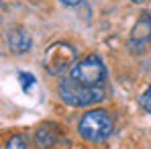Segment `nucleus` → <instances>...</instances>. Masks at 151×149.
<instances>
[{
    "label": "nucleus",
    "instance_id": "nucleus-1",
    "mask_svg": "<svg viewBox=\"0 0 151 149\" xmlns=\"http://www.w3.org/2000/svg\"><path fill=\"white\" fill-rule=\"evenodd\" d=\"M57 92H59V98L74 108H86V106L98 104L106 98V90L102 86H84V84L74 82L72 78L63 80L59 84Z\"/></svg>",
    "mask_w": 151,
    "mask_h": 149
},
{
    "label": "nucleus",
    "instance_id": "nucleus-2",
    "mask_svg": "<svg viewBox=\"0 0 151 149\" xmlns=\"http://www.w3.org/2000/svg\"><path fill=\"white\" fill-rule=\"evenodd\" d=\"M78 131L82 135V139L90 141V143H98L110 137L112 133V119L106 110L100 108H94V110H88L78 125Z\"/></svg>",
    "mask_w": 151,
    "mask_h": 149
},
{
    "label": "nucleus",
    "instance_id": "nucleus-3",
    "mask_svg": "<svg viewBox=\"0 0 151 149\" xmlns=\"http://www.w3.org/2000/svg\"><path fill=\"white\" fill-rule=\"evenodd\" d=\"M70 78L84 86H102V82L106 80V68L98 55H88L72 66Z\"/></svg>",
    "mask_w": 151,
    "mask_h": 149
},
{
    "label": "nucleus",
    "instance_id": "nucleus-4",
    "mask_svg": "<svg viewBox=\"0 0 151 149\" xmlns=\"http://www.w3.org/2000/svg\"><path fill=\"white\" fill-rule=\"evenodd\" d=\"M76 57H78V51L70 43H53L45 51L43 66L51 76H59L72 70V66L76 63Z\"/></svg>",
    "mask_w": 151,
    "mask_h": 149
},
{
    "label": "nucleus",
    "instance_id": "nucleus-5",
    "mask_svg": "<svg viewBox=\"0 0 151 149\" xmlns=\"http://www.w3.org/2000/svg\"><path fill=\"white\" fill-rule=\"evenodd\" d=\"M6 41H8V49L14 55H23L27 51H31V47H33V39L25 29H10Z\"/></svg>",
    "mask_w": 151,
    "mask_h": 149
},
{
    "label": "nucleus",
    "instance_id": "nucleus-6",
    "mask_svg": "<svg viewBox=\"0 0 151 149\" xmlns=\"http://www.w3.org/2000/svg\"><path fill=\"white\" fill-rule=\"evenodd\" d=\"M151 37V21L149 17L145 14L143 19H139V23L135 25V29H133V35H131V45L135 47V51H143V47H145V43L149 41Z\"/></svg>",
    "mask_w": 151,
    "mask_h": 149
},
{
    "label": "nucleus",
    "instance_id": "nucleus-7",
    "mask_svg": "<svg viewBox=\"0 0 151 149\" xmlns=\"http://www.w3.org/2000/svg\"><path fill=\"white\" fill-rule=\"evenodd\" d=\"M6 149H27V143L21 135H12L6 143Z\"/></svg>",
    "mask_w": 151,
    "mask_h": 149
},
{
    "label": "nucleus",
    "instance_id": "nucleus-8",
    "mask_svg": "<svg viewBox=\"0 0 151 149\" xmlns=\"http://www.w3.org/2000/svg\"><path fill=\"white\" fill-rule=\"evenodd\" d=\"M139 104H141V108L145 110V112H149L151 114V86L141 94V98H139Z\"/></svg>",
    "mask_w": 151,
    "mask_h": 149
},
{
    "label": "nucleus",
    "instance_id": "nucleus-9",
    "mask_svg": "<svg viewBox=\"0 0 151 149\" xmlns=\"http://www.w3.org/2000/svg\"><path fill=\"white\" fill-rule=\"evenodd\" d=\"M19 78H21V84H23V88H25L27 92H29V90L33 88V84H35V78H33L31 74H25V72H21V74H19Z\"/></svg>",
    "mask_w": 151,
    "mask_h": 149
},
{
    "label": "nucleus",
    "instance_id": "nucleus-10",
    "mask_svg": "<svg viewBox=\"0 0 151 149\" xmlns=\"http://www.w3.org/2000/svg\"><path fill=\"white\" fill-rule=\"evenodd\" d=\"M61 4H65V6H78L82 0H59Z\"/></svg>",
    "mask_w": 151,
    "mask_h": 149
},
{
    "label": "nucleus",
    "instance_id": "nucleus-11",
    "mask_svg": "<svg viewBox=\"0 0 151 149\" xmlns=\"http://www.w3.org/2000/svg\"><path fill=\"white\" fill-rule=\"evenodd\" d=\"M133 2H137V4H141V2H145V0H133Z\"/></svg>",
    "mask_w": 151,
    "mask_h": 149
}]
</instances>
